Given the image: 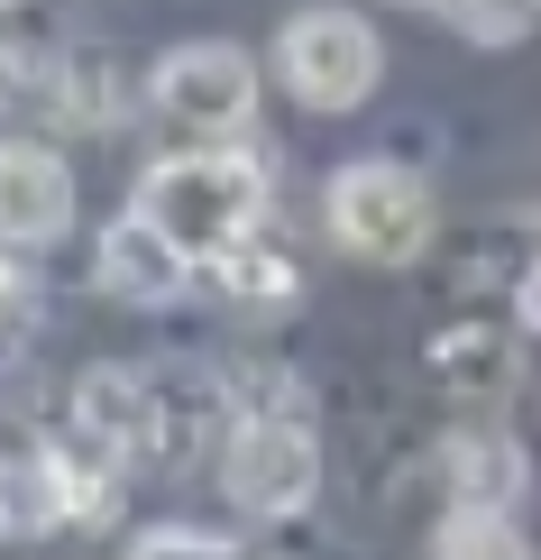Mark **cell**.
<instances>
[{
    "mask_svg": "<svg viewBox=\"0 0 541 560\" xmlns=\"http://www.w3.org/2000/svg\"><path fill=\"white\" fill-rule=\"evenodd\" d=\"M148 120L175 138V148H211V138H248L257 120V56L230 37H193L166 46L148 65Z\"/></svg>",
    "mask_w": 541,
    "mask_h": 560,
    "instance_id": "277c9868",
    "label": "cell"
},
{
    "mask_svg": "<svg viewBox=\"0 0 541 560\" xmlns=\"http://www.w3.org/2000/svg\"><path fill=\"white\" fill-rule=\"evenodd\" d=\"M275 74H285L303 110H358L386 83V37L349 0H313V10H294L275 28Z\"/></svg>",
    "mask_w": 541,
    "mask_h": 560,
    "instance_id": "5b68a950",
    "label": "cell"
},
{
    "mask_svg": "<svg viewBox=\"0 0 541 560\" xmlns=\"http://www.w3.org/2000/svg\"><path fill=\"white\" fill-rule=\"evenodd\" d=\"M184 276H193V267H184L138 212L110 221V240H102V285L120 294V303H166V294H184Z\"/></svg>",
    "mask_w": 541,
    "mask_h": 560,
    "instance_id": "9c48e42d",
    "label": "cell"
},
{
    "mask_svg": "<svg viewBox=\"0 0 541 560\" xmlns=\"http://www.w3.org/2000/svg\"><path fill=\"white\" fill-rule=\"evenodd\" d=\"M221 551H239V542L211 524H138L129 533V560H221Z\"/></svg>",
    "mask_w": 541,
    "mask_h": 560,
    "instance_id": "5bb4252c",
    "label": "cell"
},
{
    "mask_svg": "<svg viewBox=\"0 0 541 560\" xmlns=\"http://www.w3.org/2000/svg\"><path fill=\"white\" fill-rule=\"evenodd\" d=\"M120 102H129V74H120V56L110 46H92V37H74V46H46V56L28 65V110H46L56 129H110L120 120Z\"/></svg>",
    "mask_w": 541,
    "mask_h": 560,
    "instance_id": "8992f818",
    "label": "cell"
},
{
    "mask_svg": "<svg viewBox=\"0 0 541 560\" xmlns=\"http://www.w3.org/2000/svg\"><path fill=\"white\" fill-rule=\"evenodd\" d=\"M28 65H37V56L0 28V120H10V110H28Z\"/></svg>",
    "mask_w": 541,
    "mask_h": 560,
    "instance_id": "9a60e30c",
    "label": "cell"
},
{
    "mask_svg": "<svg viewBox=\"0 0 541 560\" xmlns=\"http://www.w3.org/2000/svg\"><path fill=\"white\" fill-rule=\"evenodd\" d=\"M440 19H450L468 46H524L541 28V0H440Z\"/></svg>",
    "mask_w": 541,
    "mask_h": 560,
    "instance_id": "4fadbf2b",
    "label": "cell"
},
{
    "mask_svg": "<svg viewBox=\"0 0 541 560\" xmlns=\"http://www.w3.org/2000/svg\"><path fill=\"white\" fill-rule=\"evenodd\" d=\"M221 497L248 524H285L321 497V441L303 405H239L221 432Z\"/></svg>",
    "mask_w": 541,
    "mask_h": 560,
    "instance_id": "3957f363",
    "label": "cell"
},
{
    "mask_svg": "<svg viewBox=\"0 0 541 560\" xmlns=\"http://www.w3.org/2000/svg\"><path fill=\"white\" fill-rule=\"evenodd\" d=\"M19 313H28V285H19V267L0 258V331H19Z\"/></svg>",
    "mask_w": 541,
    "mask_h": 560,
    "instance_id": "2e32d148",
    "label": "cell"
},
{
    "mask_svg": "<svg viewBox=\"0 0 541 560\" xmlns=\"http://www.w3.org/2000/svg\"><path fill=\"white\" fill-rule=\"evenodd\" d=\"M74 432L102 459H148L156 451V386L138 368H83L74 386Z\"/></svg>",
    "mask_w": 541,
    "mask_h": 560,
    "instance_id": "ba28073f",
    "label": "cell"
},
{
    "mask_svg": "<svg viewBox=\"0 0 541 560\" xmlns=\"http://www.w3.org/2000/svg\"><path fill=\"white\" fill-rule=\"evenodd\" d=\"M138 221L175 248L184 267H211L221 248H239L257 221H267V166L239 148V138H211V148H175L138 175Z\"/></svg>",
    "mask_w": 541,
    "mask_h": 560,
    "instance_id": "6da1fadb",
    "label": "cell"
},
{
    "mask_svg": "<svg viewBox=\"0 0 541 560\" xmlns=\"http://www.w3.org/2000/svg\"><path fill=\"white\" fill-rule=\"evenodd\" d=\"M321 230H331V248L358 258V267H413L422 248H432V230H440V202H432V184L413 166L358 156V166H340L331 194H321Z\"/></svg>",
    "mask_w": 541,
    "mask_h": 560,
    "instance_id": "7a4b0ae2",
    "label": "cell"
},
{
    "mask_svg": "<svg viewBox=\"0 0 541 560\" xmlns=\"http://www.w3.org/2000/svg\"><path fill=\"white\" fill-rule=\"evenodd\" d=\"M432 551H440V560H496V551H524L514 505H450V515L432 524Z\"/></svg>",
    "mask_w": 541,
    "mask_h": 560,
    "instance_id": "7c38bea8",
    "label": "cell"
},
{
    "mask_svg": "<svg viewBox=\"0 0 541 560\" xmlns=\"http://www.w3.org/2000/svg\"><path fill=\"white\" fill-rule=\"evenodd\" d=\"M74 221V175L46 138H0V248H46Z\"/></svg>",
    "mask_w": 541,
    "mask_h": 560,
    "instance_id": "52a82bcc",
    "label": "cell"
},
{
    "mask_svg": "<svg viewBox=\"0 0 541 560\" xmlns=\"http://www.w3.org/2000/svg\"><path fill=\"white\" fill-rule=\"evenodd\" d=\"M395 10H440V0H395Z\"/></svg>",
    "mask_w": 541,
    "mask_h": 560,
    "instance_id": "e0dca14e",
    "label": "cell"
},
{
    "mask_svg": "<svg viewBox=\"0 0 541 560\" xmlns=\"http://www.w3.org/2000/svg\"><path fill=\"white\" fill-rule=\"evenodd\" d=\"M440 487H450V505H514L524 497V451L505 432H450L440 441Z\"/></svg>",
    "mask_w": 541,
    "mask_h": 560,
    "instance_id": "30bf717a",
    "label": "cell"
},
{
    "mask_svg": "<svg viewBox=\"0 0 541 560\" xmlns=\"http://www.w3.org/2000/svg\"><path fill=\"white\" fill-rule=\"evenodd\" d=\"M10 10H28V0H0V19H10Z\"/></svg>",
    "mask_w": 541,
    "mask_h": 560,
    "instance_id": "ac0fdd59",
    "label": "cell"
},
{
    "mask_svg": "<svg viewBox=\"0 0 541 560\" xmlns=\"http://www.w3.org/2000/svg\"><path fill=\"white\" fill-rule=\"evenodd\" d=\"M193 276H211V285H221L230 303H248V313H257V303H294V285H303L285 248H257V230H248L239 248H221L211 267H193Z\"/></svg>",
    "mask_w": 541,
    "mask_h": 560,
    "instance_id": "8fae6325",
    "label": "cell"
}]
</instances>
